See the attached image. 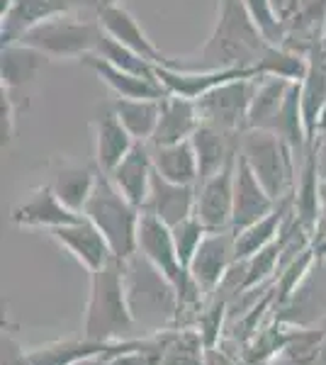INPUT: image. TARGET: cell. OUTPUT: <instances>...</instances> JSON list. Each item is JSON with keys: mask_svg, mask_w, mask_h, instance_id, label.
I'll return each instance as SVG.
<instances>
[{"mask_svg": "<svg viewBox=\"0 0 326 365\" xmlns=\"http://www.w3.org/2000/svg\"><path fill=\"white\" fill-rule=\"evenodd\" d=\"M96 17L100 22V29H103L110 39L124 44L127 49H134L136 54H141L153 63H168V58H165L161 54V49L153 44V39L146 34V29L139 25V20H136L122 3L103 5V8H98Z\"/></svg>", "mask_w": 326, "mask_h": 365, "instance_id": "obj_15", "label": "cell"}, {"mask_svg": "<svg viewBox=\"0 0 326 365\" xmlns=\"http://www.w3.org/2000/svg\"><path fill=\"white\" fill-rule=\"evenodd\" d=\"M112 110H115V115L120 117L124 129L134 137V141H144V144H149L153 132H156L158 115H161V100L117 98L115 105H112Z\"/></svg>", "mask_w": 326, "mask_h": 365, "instance_id": "obj_29", "label": "cell"}, {"mask_svg": "<svg viewBox=\"0 0 326 365\" xmlns=\"http://www.w3.org/2000/svg\"><path fill=\"white\" fill-rule=\"evenodd\" d=\"M280 361H282V358H280ZM282 363H285V361H282ZM285 365H287V363H285Z\"/></svg>", "mask_w": 326, "mask_h": 365, "instance_id": "obj_41", "label": "cell"}, {"mask_svg": "<svg viewBox=\"0 0 326 365\" xmlns=\"http://www.w3.org/2000/svg\"><path fill=\"white\" fill-rule=\"evenodd\" d=\"M253 91H256V78H248V76L217 86L215 91L195 100L200 122L224 129V132L244 134L248 125V110H251Z\"/></svg>", "mask_w": 326, "mask_h": 365, "instance_id": "obj_7", "label": "cell"}, {"mask_svg": "<svg viewBox=\"0 0 326 365\" xmlns=\"http://www.w3.org/2000/svg\"><path fill=\"white\" fill-rule=\"evenodd\" d=\"M61 13H76V8L71 5V0H15L3 15L0 22V37L3 44L20 42V37L29 32L32 27H37L39 22L49 20L54 15Z\"/></svg>", "mask_w": 326, "mask_h": 365, "instance_id": "obj_22", "label": "cell"}, {"mask_svg": "<svg viewBox=\"0 0 326 365\" xmlns=\"http://www.w3.org/2000/svg\"><path fill=\"white\" fill-rule=\"evenodd\" d=\"M98 3V8H103V5H112V3H122V0H96ZM98 13V10H96Z\"/></svg>", "mask_w": 326, "mask_h": 365, "instance_id": "obj_40", "label": "cell"}, {"mask_svg": "<svg viewBox=\"0 0 326 365\" xmlns=\"http://www.w3.org/2000/svg\"><path fill=\"white\" fill-rule=\"evenodd\" d=\"M81 215L71 212L66 205L58 200V195L51 190L49 182L37 185L27 192L20 202H15V207L10 210V222L20 229H41L49 234L51 229L63 227L68 222L78 220Z\"/></svg>", "mask_w": 326, "mask_h": 365, "instance_id": "obj_13", "label": "cell"}, {"mask_svg": "<svg viewBox=\"0 0 326 365\" xmlns=\"http://www.w3.org/2000/svg\"><path fill=\"white\" fill-rule=\"evenodd\" d=\"M251 71L253 78L270 76V78H285L297 83V81H305L307 71H310V56L300 54L295 49H287L282 44H268Z\"/></svg>", "mask_w": 326, "mask_h": 365, "instance_id": "obj_28", "label": "cell"}, {"mask_svg": "<svg viewBox=\"0 0 326 365\" xmlns=\"http://www.w3.org/2000/svg\"><path fill=\"white\" fill-rule=\"evenodd\" d=\"M151 146V144H149ZM153 170L161 178L180 185H198L200 180V163L195 156L193 141H178L168 146H151Z\"/></svg>", "mask_w": 326, "mask_h": 365, "instance_id": "obj_26", "label": "cell"}, {"mask_svg": "<svg viewBox=\"0 0 326 365\" xmlns=\"http://www.w3.org/2000/svg\"><path fill=\"white\" fill-rule=\"evenodd\" d=\"M248 15L256 22L258 29L263 32V37L270 44H282L285 37V27L280 20V8H277V0H244Z\"/></svg>", "mask_w": 326, "mask_h": 365, "instance_id": "obj_33", "label": "cell"}, {"mask_svg": "<svg viewBox=\"0 0 326 365\" xmlns=\"http://www.w3.org/2000/svg\"><path fill=\"white\" fill-rule=\"evenodd\" d=\"M253 78L251 68H183L175 63H158L156 78L168 96H180L188 100H198L215 91L217 86L234 78Z\"/></svg>", "mask_w": 326, "mask_h": 365, "instance_id": "obj_11", "label": "cell"}, {"mask_svg": "<svg viewBox=\"0 0 326 365\" xmlns=\"http://www.w3.org/2000/svg\"><path fill=\"white\" fill-rule=\"evenodd\" d=\"M205 341L195 327L158 331L156 365H205Z\"/></svg>", "mask_w": 326, "mask_h": 365, "instance_id": "obj_27", "label": "cell"}, {"mask_svg": "<svg viewBox=\"0 0 326 365\" xmlns=\"http://www.w3.org/2000/svg\"><path fill=\"white\" fill-rule=\"evenodd\" d=\"M51 58L44 51L22 42L3 44L0 51V86L8 91H17L39 78V73L49 66Z\"/></svg>", "mask_w": 326, "mask_h": 365, "instance_id": "obj_24", "label": "cell"}, {"mask_svg": "<svg viewBox=\"0 0 326 365\" xmlns=\"http://www.w3.org/2000/svg\"><path fill=\"white\" fill-rule=\"evenodd\" d=\"M200 113L195 100L180 98V96H165L161 98V115H158L156 132L149 144L151 146H168L178 144V141H190L193 134L198 132Z\"/></svg>", "mask_w": 326, "mask_h": 365, "instance_id": "obj_19", "label": "cell"}, {"mask_svg": "<svg viewBox=\"0 0 326 365\" xmlns=\"http://www.w3.org/2000/svg\"><path fill=\"white\" fill-rule=\"evenodd\" d=\"M236 261L239 258H236L234 229L207 232L205 241L200 244L198 253H195L190 266H188V273L200 285V290L210 297L224 282Z\"/></svg>", "mask_w": 326, "mask_h": 365, "instance_id": "obj_9", "label": "cell"}, {"mask_svg": "<svg viewBox=\"0 0 326 365\" xmlns=\"http://www.w3.org/2000/svg\"><path fill=\"white\" fill-rule=\"evenodd\" d=\"M239 156L248 163V168L270 192L272 200L282 202L292 197L300 168H295L297 154L285 139L265 129H246L241 134Z\"/></svg>", "mask_w": 326, "mask_h": 365, "instance_id": "obj_5", "label": "cell"}, {"mask_svg": "<svg viewBox=\"0 0 326 365\" xmlns=\"http://www.w3.org/2000/svg\"><path fill=\"white\" fill-rule=\"evenodd\" d=\"M277 207V200L260 185V180L253 175V170L248 168L244 158H236V170H234V215H231V229L239 232L253 222L263 220L265 215H270Z\"/></svg>", "mask_w": 326, "mask_h": 365, "instance_id": "obj_14", "label": "cell"}, {"mask_svg": "<svg viewBox=\"0 0 326 365\" xmlns=\"http://www.w3.org/2000/svg\"><path fill=\"white\" fill-rule=\"evenodd\" d=\"M272 319L290 329H312L326 324V261H314L307 278L285 302L277 304Z\"/></svg>", "mask_w": 326, "mask_h": 365, "instance_id": "obj_8", "label": "cell"}, {"mask_svg": "<svg viewBox=\"0 0 326 365\" xmlns=\"http://www.w3.org/2000/svg\"><path fill=\"white\" fill-rule=\"evenodd\" d=\"M100 37H103V29H100L98 17L88 20L76 13H61L25 32L20 42L44 51L51 61L54 58H81L83 61L86 56L96 54Z\"/></svg>", "mask_w": 326, "mask_h": 365, "instance_id": "obj_6", "label": "cell"}, {"mask_svg": "<svg viewBox=\"0 0 326 365\" xmlns=\"http://www.w3.org/2000/svg\"><path fill=\"white\" fill-rule=\"evenodd\" d=\"M88 275H91V292H88L86 317H83V336L100 344L136 339L134 331L139 329L129 309L120 258Z\"/></svg>", "mask_w": 326, "mask_h": 365, "instance_id": "obj_2", "label": "cell"}, {"mask_svg": "<svg viewBox=\"0 0 326 365\" xmlns=\"http://www.w3.org/2000/svg\"><path fill=\"white\" fill-rule=\"evenodd\" d=\"M124 290H127L129 309L136 329L144 336L165 331L175 327L178 317V290L153 263L146 261L139 251L124 258Z\"/></svg>", "mask_w": 326, "mask_h": 365, "instance_id": "obj_3", "label": "cell"}, {"mask_svg": "<svg viewBox=\"0 0 326 365\" xmlns=\"http://www.w3.org/2000/svg\"><path fill=\"white\" fill-rule=\"evenodd\" d=\"M207 232H210V229H207L203 222L198 220V217H188L185 222H180V225L170 227L175 251H178V256H180V261L185 263V268L190 266L193 256L198 253L200 244H203L205 237H207Z\"/></svg>", "mask_w": 326, "mask_h": 365, "instance_id": "obj_34", "label": "cell"}, {"mask_svg": "<svg viewBox=\"0 0 326 365\" xmlns=\"http://www.w3.org/2000/svg\"><path fill=\"white\" fill-rule=\"evenodd\" d=\"M195 200H198V185H180V182H170L153 173L144 212L161 220L165 227H175L188 217H195Z\"/></svg>", "mask_w": 326, "mask_h": 365, "instance_id": "obj_18", "label": "cell"}, {"mask_svg": "<svg viewBox=\"0 0 326 365\" xmlns=\"http://www.w3.org/2000/svg\"><path fill=\"white\" fill-rule=\"evenodd\" d=\"M112 344H100V341H91L86 336L81 339H66V341H51V344L29 349L27 358L32 365H71L93 353L108 351Z\"/></svg>", "mask_w": 326, "mask_h": 365, "instance_id": "obj_30", "label": "cell"}, {"mask_svg": "<svg viewBox=\"0 0 326 365\" xmlns=\"http://www.w3.org/2000/svg\"><path fill=\"white\" fill-rule=\"evenodd\" d=\"M0 365H32L27 358V351H22V346L10 334L3 336V363Z\"/></svg>", "mask_w": 326, "mask_h": 365, "instance_id": "obj_37", "label": "cell"}, {"mask_svg": "<svg viewBox=\"0 0 326 365\" xmlns=\"http://www.w3.org/2000/svg\"><path fill=\"white\" fill-rule=\"evenodd\" d=\"M15 120H17V108L13 100V91L0 86V144L10 146L15 139Z\"/></svg>", "mask_w": 326, "mask_h": 365, "instance_id": "obj_35", "label": "cell"}, {"mask_svg": "<svg viewBox=\"0 0 326 365\" xmlns=\"http://www.w3.org/2000/svg\"><path fill=\"white\" fill-rule=\"evenodd\" d=\"M312 251L319 261H326V229H317L312 234Z\"/></svg>", "mask_w": 326, "mask_h": 365, "instance_id": "obj_39", "label": "cell"}, {"mask_svg": "<svg viewBox=\"0 0 326 365\" xmlns=\"http://www.w3.org/2000/svg\"><path fill=\"white\" fill-rule=\"evenodd\" d=\"M234 170L236 161L227 168L217 170L210 178L198 182V200H195V217H198L210 232L231 229L234 215Z\"/></svg>", "mask_w": 326, "mask_h": 365, "instance_id": "obj_12", "label": "cell"}, {"mask_svg": "<svg viewBox=\"0 0 326 365\" xmlns=\"http://www.w3.org/2000/svg\"><path fill=\"white\" fill-rule=\"evenodd\" d=\"M88 68L103 81L105 86L115 93L117 98H127V100H161L165 96L163 86L158 83V78H144V76L127 73V71L112 66L105 58H100L98 54H91L83 58Z\"/></svg>", "mask_w": 326, "mask_h": 365, "instance_id": "obj_23", "label": "cell"}, {"mask_svg": "<svg viewBox=\"0 0 326 365\" xmlns=\"http://www.w3.org/2000/svg\"><path fill=\"white\" fill-rule=\"evenodd\" d=\"M49 237L54 239L71 258H76L88 273H96V270L108 266L110 261H115V253H112L108 239H105L103 232L83 215L78 220L68 222V225L51 229Z\"/></svg>", "mask_w": 326, "mask_h": 365, "instance_id": "obj_10", "label": "cell"}, {"mask_svg": "<svg viewBox=\"0 0 326 365\" xmlns=\"http://www.w3.org/2000/svg\"><path fill=\"white\" fill-rule=\"evenodd\" d=\"M93 144H96V166L100 168V173L110 175L117 168V163L132 151L136 141L124 129L115 110H105L93 120Z\"/></svg>", "mask_w": 326, "mask_h": 365, "instance_id": "obj_21", "label": "cell"}, {"mask_svg": "<svg viewBox=\"0 0 326 365\" xmlns=\"http://www.w3.org/2000/svg\"><path fill=\"white\" fill-rule=\"evenodd\" d=\"M141 215L144 212L134 202H129L105 173H100L96 190H93L86 210H83V217L91 220L103 232L115 258H120V261L136 253Z\"/></svg>", "mask_w": 326, "mask_h": 365, "instance_id": "obj_4", "label": "cell"}, {"mask_svg": "<svg viewBox=\"0 0 326 365\" xmlns=\"http://www.w3.org/2000/svg\"><path fill=\"white\" fill-rule=\"evenodd\" d=\"M98 178H100V168L96 163L86 166V163H73V161H66V158H56V161L51 163L49 185L71 212L83 215L88 200H91L93 190H96Z\"/></svg>", "mask_w": 326, "mask_h": 365, "instance_id": "obj_17", "label": "cell"}, {"mask_svg": "<svg viewBox=\"0 0 326 365\" xmlns=\"http://www.w3.org/2000/svg\"><path fill=\"white\" fill-rule=\"evenodd\" d=\"M120 344H122V341H117V344H112L108 351L93 353V356H86V358H81V361H76V363H71V365H110L112 356H115L117 349H120Z\"/></svg>", "mask_w": 326, "mask_h": 365, "instance_id": "obj_38", "label": "cell"}, {"mask_svg": "<svg viewBox=\"0 0 326 365\" xmlns=\"http://www.w3.org/2000/svg\"><path fill=\"white\" fill-rule=\"evenodd\" d=\"M290 88H292V81L285 78H270V76L256 78V91H253L246 129H265V132H270L282 113Z\"/></svg>", "mask_w": 326, "mask_h": 365, "instance_id": "obj_25", "label": "cell"}, {"mask_svg": "<svg viewBox=\"0 0 326 365\" xmlns=\"http://www.w3.org/2000/svg\"><path fill=\"white\" fill-rule=\"evenodd\" d=\"M290 331H292V329L285 327V324L270 319L256 336L244 346L241 358L246 361V365H272L277 358H282V351H285V346L290 341Z\"/></svg>", "mask_w": 326, "mask_h": 365, "instance_id": "obj_31", "label": "cell"}, {"mask_svg": "<svg viewBox=\"0 0 326 365\" xmlns=\"http://www.w3.org/2000/svg\"><path fill=\"white\" fill-rule=\"evenodd\" d=\"M193 149L200 163V180L215 175L217 170L227 168L239 158L241 134L224 132V129L200 125L198 132L193 134ZM198 180V182H200Z\"/></svg>", "mask_w": 326, "mask_h": 365, "instance_id": "obj_20", "label": "cell"}, {"mask_svg": "<svg viewBox=\"0 0 326 365\" xmlns=\"http://www.w3.org/2000/svg\"><path fill=\"white\" fill-rule=\"evenodd\" d=\"M268 44L244 0H219L215 27L205 44L183 61H168L183 68H253Z\"/></svg>", "mask_w": 326, "mask_h": 365, "instance_id": "obj_1", "label": "cell"}, {"mask_svg": "<svg viewBox=\"0 0 326 365\" xmlns=\"http://www.w3.org/2000/svg\"><path fill=\"white\" fill-rule=\"evenodd\" d=\"M96 54L100 58H105L108 63H112V66L127 71V73L144 76V78H156V66H158V63H153V61L144 58L141 54H136L134 49H127L124 44L110 39L105 32H103V37H100V42H98Z\"/></svg>", "mask_w": 326, "mask_h": 365, "instance_id": "obj_32", "label": "cell"}, {"mask_svg": "<svg viewBox=\"0 0 326 365\" xmlns=\"http://www.w3.org/2000/svg\"><path fill=\"white\" fill-rule=\"evenodd\" d=\"M153 156L151 146L144 141H136L127 156L117 163V168L112 170L108 178L115 182V187L122 192L129 202H134L136 207L144 212V205L149 200L151 182H153Z\"/></svg>", "mask_w": 326, "mask_h": 365, "instance_id": "obj_16", "label": "cell"}, {"mask_svg": "<svg viewBox=\"0 0 326 365\" xmlns=\"http://www.w3.org/2000/svg\"><path fill=\"white\" fill-rule=\"evenodd\" d=\"M205 365H246L239 351L229 349L227 344H217L205 349Z\"/></svg>", "mask_w": 326, "mask_h": 365, "instance_id": "obj_36", "label": "cell"}]
</instances>
